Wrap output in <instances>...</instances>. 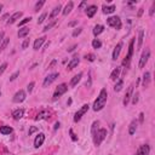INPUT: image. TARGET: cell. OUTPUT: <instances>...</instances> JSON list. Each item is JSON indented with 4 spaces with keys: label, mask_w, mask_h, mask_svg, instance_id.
Wrapping results in <instances>:
<instances>
[{
    "label": "cell",
    "mask_w": 155,
    "mask_h": 155,
    "mask_svg": "<svg viewBox=\"0 0 155 155\" xmlns=\"http://www.w3.org/2000/svg\"><path fill=\"white\" fill-rule=\"evenodd\" d=\"M107 23H108L109 27H113V28L116 29V30H120V29H121V25H122L121 20H120V17H118V16L108 17V18H107Z\"/></svg>",
    "instance_id": "4"
},
{
    "label": "cell",
    "mask_w": 155,
    "mask_h": 155,
    "mask_svg": "<svg viewBox=\"0 0 155 155\" xmlns=\"http://www.w3.org/2000/svg\"><path fill=\"white\" fill-rule=\"evenodd\" d=\"M75 24H76V21H74V22L69 23V27H73V25H75Z\"/></svg>",
    "instance_id": "56"
},
{
    "label": "cell",
    "mask_w": 155,
    "mask_h": 155,
    "mask_svg": "<svg viewBox=\"0 0 155 155\" xmlns=\"http://www.w3.org/2000/svg\"><path fill=\"white\" fill-rule=\"evenodd\" d=\"M36 130H38V128H36V127H34V126H33V127H30V130H29V136H32V133H34Z\"/></svg>",
    "instance_id": "51"
},
{
    "label": "cell",
    "mask_w": 155,
    "mask_h": 155,
    "mask_svg": "<svg viewBox=\"0 0 155 155\" xmlns=\"http://www.w3.org/2000/svg\"><path fill=\"white\" fill-rule=\"evenodd\" d=\"M59 126H61V124H59V122H56V124H55V130L59 128Z\"/></svg>",
    "instance_id": "55"
},
{
    "label": "cell",
    "mask_w": 155,
    "mask_h": 155,
    "mask_svg": "<svg viewBox=\"0 0 155 155\" xmlns=\"http://www.w3.org/2000/svg\"><path fill=\"white\" fill-rule=\"evenodd\" d=\"M103 30H104V27H103L102 24H96L95 27H93L92 33H93V35H95V36H97V35H99L101 33H103Z\"/></svg>",
    "instance_id": "25"
},
{
    "label": "cell",
    "mask_w": 155,
    "mask_h": 155,
    "mask_svg": "<svg viewBox=\"0 0 155 155\" xmlns=\"http://www.w3.org/2000/svg\"><path fill=\"white\" fill-rule=\"evenodd\" d=\"M92 47L93 49H101L102 47L101 40H98V39H93V40H92Z\"/></svg>",
    "instance_id": "33"
},
{
    "label": "cell",
    "mask_w": 155,
    "mask_h": 155,
    "mask_svg": "<svg viewBox=\"0 0 155 155\" xmlns=\"http://www.w3.org/2000/svg\"><path fill=\"white\" fill-rule=\"evenodd\" d=\"M56 63H57V61H56V59H54L52 62L50 63V66H49V69H52V68L55 67V64H56Z\"/></svg>",
    "instance_id": "48"
},
{
    "label": "cell",
    "mask_w": 155,
    "mask_h": 155,
    "mask_svg": "<svg viewBox=\"0 0 155 155\" xmlns=\"http://www.w3.org/2000/svg\"><path fill=\"white\" fill-rule=\"evenodd\" d=\"M18 75H20V72H16V73H14V74H12V75L10 76V81H14V80H16Z\"/></svg>",
    "instance_id": "44"
},
{
    "label": "cell",
    "mask_w": 155,
    "mask_h": 155,
    "mask_svg": "<svg viewBox=\"0 0 155 155\" xmlns=\"http://www.w3.org/2000/svg\"><path fill=\"white\" fill-rule=\"evenodd\" d=\"M29 28H27V27H23V28H21L20 30H18V38H25V36H27L28 34H29Z\"/></svg>",
    "instance_id": "28"
},
{
    "label": "cell",
    "mask_w": 155,
    "mask_h": 155,
    "mask_svg": "<svg viewBox=\"0 0 155 155\" xmlns=\"http://www.w3.org/2000/svg\"><path fill=\"white\" fill-rule=\"evenodd\" d=\"M81 78H83V73L80 72L79 74H76V75L73 78V79L70 80V87H74V86H76V84H78V83H79V81L81 80Z\"/></svg>",
    "instance_id": "24"
},
{
    "label": "cell",
    "mask_w": 155,
    "mask_h": 155,
    "mask_svg": "<svg viewBox=\"0 0 155 155\" xmlns=\"http://www.w3.org/2000/svg\"><path fill=\"white\" fill-rule=\"evenodd\" d=\"M44 142H45V135L44 133H39L35 139H34V147L35 148H39V147H41L44 144Z\"/></svg>",
    "instance_id": "11"
},
{
    "label": "cell",
    "mask_w": 155,
    "mask_h": 155,
    "mask_svg": "<svg viewBox=\"0 0 155 155\" xmlns=\"http://www.w3.org/2000/svg\"><path fill=\"white\" fill-rule=\"evenodd\" d=\"M34 85H35V83H34V81H32V83H30V84H29V85L27 86V91H28L29 93H30V92L33 91V88H34Z\"/></svg>",
    "instance_id": "43"
},
{
    "label": "cell",
    "mask_w": 155,
    "mask_h": 155,
    "mask_svg": "<svg viewBox=\"0 0 155 155\" xmlns=\"http://www.w3.org/2000/svg\"><path fill=\"white\" fill-rule=\"evenodd\" d=\"M9 43H10V38H4L3 43L0 44V52H3V51L6 49V46L9 45Z\"/></svg>",
    "instance_id": "32"
},
{
    "label": "cell",
    "mask_w": 155,
    "mask_h": 155,
    "mask_svg": "<svg viewBox=\"0 0 155 155\" xmlns=\"http://www.w3.org/2000/svg\"><path fill=\"white\" fill-rule=\"evenodd\" d=\"M107 99H108V92H107V90H106V88H102L101 92H99V95H98V97H97V99L93 102L92 109H93L95 112L102 110L103 108H104V106H106Z\"/></svg>",
    "instance_id": "1"
},
{
    "label": "cell",
    "mask_w": 155,
    "mask_h": 155,
    "mask_svg": "<svg viewBox=\"0 0 155 155\" xmlns=\"http://www.w3.org/2000/svg\"><path fill=\"white\" fill-rule=\"evenodd\" d=\"M25 97H27V95H25V91H23V90H20V91H17L14 96V98H12V101H14L15 103H22Z\"/></svg>",
    "instance_id": "10"
},
{
    "label": "cell",
    "mask_w": 155,
    "mask_h": 155,
    "mask_svg": "<svg viewBox=\"0 0 155 155\" xmlns=\"http://www.w3.org/2000/svg\"><path fill=\"white\" fill-rule=\"evenodd\" d=\"M30 20H32V17H25V18H23V20L20 22V27H22V25H24L25 23L30 22Z\"/></svg>",
    "instance_id": "40"
},
{
    "label": "cell",
    "mask_w": 155,
    "mask_h": 155,
    "mask_svg": "<svg viewBox=\"0 0 155 155\" xmlns=\"http://www.w3.org/2000/svg\"><path fill=\"white\" fill-rule=\"evenodd\" d=\"M143 39H144V30L143 29H139L138 32V44H137V51H139L142 49V45H143Z\"/></svg>",
    "instance_id": "18"
},
{
    "label": "cell",
    "mask_w": 155,
    "mask_h": 155,
    "mask_svg": "<svg viewBox=\"0 0 155 155\" xmlns=\"http://www.w3.org/2000/svg\"><path fill=\"white\" fill-rule=\"evenodd\" d=\"M142 14H143V9H139V10H138V14H137V17H141Z\"/></svg>",
    "instance_id": "53"
},
{
    "label": "cell",
    "mask_w": 155,
    "mask_h": 155,
    "mask_svg": "<svg viewBox=\"0 0 155 155\" xmlns=\"http://www.w3.org/2000/svg\"><path fill=\"white\" fill-rule=\"evenodd\" d=\"M107 135H108V132H107L106 128H99V130L96 132V135L92 137L95 146H96V147H99V146L102 144V142L107 138Z\"/></svg>",
    "instance_id": "2"
},
{
    "label": "cell",
    "mask_w": 155,
    "mask_h": 155,
    "mask_svg": "<svg viewBox=\"0 0 155 155\" xmlns=\"http://www.w3.org/2000/svg\"><path fill=\"white\" fill-rule=\"evenodd\" d=\"M45 4V0H40V1H38L36 4H35V7H34V11L35 12H38L39 10H40L41 7H43V5Z\"/></svg>",
    "instance_id": "35"
},
{
    "label": "cell",
    "mask_w": 155,
    "mask_h": 155,
    "mask_svg": "<svg viewBox=\"0 0 155 155\" xmlns=\"http://www.w3.org/2000/svg\"><path fill=\"white\" fill-rule=\"evenodd\" d=\"M122 85H124V80H122V79H119V80H118V83H116V84H115V86H114V91H115V92H119V91H121Z\"/></svg>",
    "instance_id": "31"
},
{
    "label": "cell",
    "mask_w": 155,
    "mask_h": 155,
    "mask_svg": "<svg viewBox=\"0 0 155 155\" xmlns=\"http://www.w3.org/2000/svg\"><path fill=\"white\" fill-rule=\"evenodd\" d=\"M0 97H1V91H0Z\"/></svg>",
    "instance_id": "58"
},
{
    "label": "cell",
    "mask_w": 155,
    "mask_h": 155,
    "mask_svg": "<svg viewBox=\"0 0 155 155\" xmlns=\"http://www.w3.org/2000/svg\"><path fill=\"white\" fill-rule=\"evenodd\" d=\"M143 120H144V114L141 113L139 114V124H143Z\"/></svg>",
    "instance_id": "49"
},
{
    "label": "cell",
    "mask_w": 155,
    "mask_h": 155,
    "mask_svg": "<svg viewBox=\"0 0 155 155\" xmlns=\"http://www.w3.org/2000/svg\"><path fill=\"white\" fill-rule=\"evenodd\" d=\"M98 126H99V121H93V124H92V126H91V135H92V137H93V136L96 135V132L99 130Z\"/></svg>",
    "instance_id": "30"
},
{
    "label": "cell",
    "mask_w": 155,
    "mask_h": 155,
    "mask_svg": "<svg viewBox=\"0 0 155 155\" xmlns=\"http://www.w3.org/2000/svg\"><path fill=\"white\" fill-rule=\"evenodd\" d=\"M6 68H7V63H3L1 66H0V75H1L6 70Z\"/></svg>",
    "instance_id": "41"
},
{
    "label": "cell",
    "mask_w": 155,
    "mask_h": 155,
    "mask_svg": "<svg viewBox=\"0 0 155 155\" xmlns=\"http://www.w3.org/2000/svg\"><path fill=\"white\" fill-rule=\"evenodd\" d=\"M133 49H135V39H131L130 44H128V52H127L125 59L122 61V66L126 67V68L130 66V62H131V59H132V56H133Z\"/></svg>",
    "instance_id": "3"
},
{
    "label": "cell",
    "mask_w": 155,
    "mask_h": 155,
    "mask_svg": "<svg viewBox=\"0 0 155 155\" xmlns=\"http://www.w3.org/2000/svg\"><path fill=\"white\" fill-rule=\"evenodd\" d=\"M56 23H57V21H56V20H54L52 22H50V23H49L47 25H45V28H44L43 30H44V32H47V30H50L51 28L54 27V25H56Z\"/></svg>",
    "instance_id": "34"
},
{
    "label": "cell",
    "mask_w": 155,
    "mask_h": 155,
    "mask_svg": "<svg viewBox=\"0 0 155 155\" xmlns=\"http://www.w3.org/2000/svg\"><path fill=\"white\" fill-rule=\"evenodd\" d=\"M137 126H138V121L137 120H132L130 126H128V135L132 136L136 132V130H137Z\"/></svg>",
    "instance_id": "20"
},
{
    "label": "cell",
    "mask_w": 155,
    "mask_h": 155,
    "mask_svg": "<svg viewBox=\"0 0 155 155\" xmlns=\"http://www.w3.org/2000/svg\"><path fill=\"white\" fill-rule=\"evenodd\" d=\"M102 10H103V14H106V15H110V14H113V12L116 10V7H115V5H110V6L104 5V6L102 7Z\"/></svg>",
    "instance_id": "23"
},
{
    "label": "cell",
    "mask_w": 155,
    "mask_h": 155,
    "mask_svg": "<svg viewBox=\"0 0 155 155\" xmlns=\"http://www.w3.org/2000/svg\"><path fill=\"white\" fill-rule=\"evenodd\" d=\"M138 97H139V93L138 92H136L135 95H132V104H137L138 103Z\"/></svg>",
    "instance_id": "37"
},
{
    "label": "cell",
    "mask_w": 155,
    "mask_h": 155,
    "mask_svg": "<svg viewBox=\"0 0 155 155\" xmlns=\"http://www.w3.org/2000/svg\"><path fill=\"white\" fill-rule=\"evenodd\" d=\"M121 49H122V41H120L118 45L114 47V51H113V59L114 61L118 59V57H119V55L121 52Z\"/></svg>",
    "instance_id": "16"
},
{
    "label": "cell",
    "mask_w": 155,
    "mask_h": 155,
    "mask_svg": "<svg viewBox=\"0 0 155 155\" xmlns=\"http://www.w3.org/2000/svg\"><path fill=\"white\" fill-rule=\"evenodd\" d=\"M90 109V106L88 104H84L79 110H78L76 113H75V115H74V122H78V121H80L81 120V118L83 116L87 113V110Z\"/></svg>",
    "instance_id": "6"
},
{
    "label": "cell",
    "mask_w": 155,
    "mask_h": 155,
    "mask_svg": "<svg viewBox=\"0 0 155 155\" xmlns=\"http://www.w3.org/2000/svg\"><path fill=\"white\" fill-rule=\"evenodd\" d=\"M81 32H83V28H76V29H75V30L73 32V34H72V35H73V36L75 38V36H78V35H79V34H80Z\"/></svg>",
    "instance_id": "42"
},
{
    "label": "cell",
    "mask_w": 155,
    "mask_h": 155,
    "mask_svg": "<svg viewBox=\"0 0 155 155\" xmlns=\"http://www.w3.org/2000/svg\"><path fill=\"white\" fill-rule=\"evenodd\" d=\"M68 91V85L67 84H59L58 86H57V88L55 90V92H54V101H56V99H58L62 95H64Z\"/></svg>",
    "instance_id": "5"
},
{
    "label": "cell",
    "mask_w": 155,
    "mask_h": 155,
    "mask_svg": "<svg viewBox=\"0 0 155 155\" xmlns=\"http://www.w3.org/2000/svg\"><path fill=\"white\" fill-rule=\"evenodd\" d=\"M45 40H46V38H45V36H41V38H38L36 40L34 41V45H33L34 50H35V51H38L39 49H41V46H43V44L45 43Z\"/></svg>",
    "instance_id": "17"
},
{
    "label": "cell",
    "mask_w": 155,
    "mask_h": 155,
    "mask_svg": "<svg viewBox=\"0 0 155 155\" xmlns=\"http://www.w3.org/2000/svg\"><path fill=\"white\" fill-rule=\"evenodd\" d=\"M69 133H70V137H72V139H73V141H78V137L75 136V133L73 132V130H72V128L69 130Z\"/></svg>",
    "instance_id": "47"
},
{
    "label": "cell",
    "mask_w": 155,
    "mask_h": 155,
    "mask_svg": "<svg viewBox=\"0 0 155 155\" xmlns=\"http://www.w3.org/2000/svg\"><path fill=\"white\" fill-rule=\"evenodd\" d=\"M12 132V127L10 126H0V133L1 135H10Z\"/></svg>",
    "instance_id": "29"
},
{
    "label": "cell",
    "mask_w": 155,
    "mask_h": 155,
    "mask_svg": "<svg viewBox=\"0 0 155 155\" xmlns=\"http://www.w3.org/2000/svg\"><path fill=\"white\" fill-rule=\"evenodd\" d=\"M154 11H155V1L153 3V5H151L150 10H149V15H150V16H153V15H154Z\"/></svg>",
    "instance_id": "46"
},
{
    "label": "cell",
    "mask_w": 155,
    "mask_h": 155,
    "mask_svg": "<svg viewBox=\"0 0 155 155\" xmlns=\"http://www.w3.org/2000/svg\"><path fill=\"white\" fill-rule=\"evenodd\" d=\"M61 10H62V5H61V4H58L57 6H55V7H54V10H52V12L50 14L49 18H50V20H54V18H55V17L59 14V12H61Z\"/></svg>",
    "instance_id": "19"
},
{
    "label": "cell",
    "mask_w": 155,
    "mask_h": 155,
    "mask_svg": "<svg viewBox=\"0 0 155 155\" xmlns=\"http://www.w3.org/2000/svg\"><path fill=\"white\" fill-rule=\"evenodd\" d=\"M22 15H23V14H22V11H17V12H15V14L10 17V20H9L6 23H7V24H14L15 22H17V21L22 17Z\"/></svg>",
    "instance_id": "14"
},
{
    "label": "cell",
    "mask_w": 155,
    "mask_h": 155,
    "mask_svg": "<svg viewBox=\"0 0 155 155\" xmlns=\"http://www.w3.org/2000/svg\"><path fill=\"white\" fill-rule=\"evenodd\" d=\"M59 76L58 73H52V74H49L45 79H44V83H43V87H49L51 84H52L57 78Z\"/></svg>",
    "instance_id": "8"
},
{
    "label": "cell",
    "mask_w": 155,
    "mask_h": 155,
    "mask_svg": "<svg viewBox=\"0 0 155 155\" xmlns=\"http://www.w3.org/2000/svg\"><path fill=\"white\" fill-rule=\"evenodd\" d=\"M73 7H74V3H73V1H69V3L66 5V7H64V10H63V15L67 16L68 14H70L72 10H73Z\"/></svg>",
    "instance_id": "26"
},
{
    "label": "cell",
    "mask_w": 155,
    "mask_h": 155,
    "mask_svg": "<svg viewBox=\"0 0 155 155\" xmlns=\"http://www.w3.org/2000/svg\"><path fill=\"white\" fill-rule=\"evenodd\" d=\"M85 6H87V3H86V1H81L80 5H79V9H83V7H85Z\"/></svg>",
    "instance_id": "52"
},
{
    "label": "cell",
    "mask_w": 155,
    "mask_h": 155,
    "mask_svg": "<svg viewBox=\"0 0 155 155\" xmlns=\"http://www.w3.org/2000/svg\"><path fill=\"white\" fill-rule=\"evenodd\" d=\"M28 46H29V39H25V40L23 41V44H22V49H23V50H25Z\"/></svg>",
    "instance_id": "45"
},
{
    "label": "cell",
    "mask_w": 155,
    "mask_h": 155,
    "mask_svg": "<svg viewBox=\"0 0 155 155\" xmlns=\"http://www.w3.org/2000/svg\"><path fill=\"white\" fill-rule=\"evenodd\" d=\"M46 16H47V14H46V12H44V14H41V16L39 17V20H38V24H41V23L45 21Z\"/></svg>",
    "instance_id": "38"
},
{
    "label": "cell",
    "mask_w": 155,
    "mask_h": 155,
    "mask_svg": "<svg viewBox=\"0 0 155 155\" xmlns=\"http://www.w3.org/2000/svg\"><path fill=\"white\" fill-rule=\"evenodd\" d=\"M23 114H24V109H16L15 112H12V116H14L15 120H20L23 118Z\"/></svg>",
    "instance_id": "21"
},
{
    "label": "cell",
    "mask_w": 155,
    "mask_h": 155,
    "mask_svg": "<svg viewBox=\"0 0 155 155\" xmlns=\"http://www.w3.org/2000/svg\"><path fill=\"white\" fill-rule=\"evenodd\" d=\"M96 12H97V6L96 5H90V6L86 7V15H87L88 18H92Z\"/></svg>",
    "instance_id": "15"
},
{
    "label": "cell",
    "mask_w": 155,
    "mask_h": 155,
    "mask_svg": "<svg viewBox=\"0 0 155 155\" xmlns=\"http://www.w3.org/2000/svg\"><path fill=\"white\" fill-rule=\"evenodd\" d=\"M149 151H150V147L148 144H143L138 148L136 155H149Z\"/></svg>",
    "instance_id": "13"
},
{
    "label": "cell",
    "mask_w": 155,
    "mask_h": 155,
    "mask_svg": "<svg viewBox=\"0 0 155 155\" xmlns=\"http://www.w3.org/2000/svg\"><path fill=\"white\" fill-rule=\"evenodd\" d=\"M85 58H86L87 61H90V62H93V61L96 59V56H95L93 54H88V55L85 56Z\"/></svg>",
    "instance_id": "39"
},
{
    "label": "cell",
    "mask_w": 155,
    "mask_h": 155,
    "mask_svg": "<svg viewBox=\"0 0 155 155\" xmlns=\"http://www.w3.org/2000/svg\"><path fill=\"white\" fill-rule=\"evenodd\" d=\"M79 63H80V58H79V56H74L70 61H69V63H68V69L69 70H72V69H74L75 67H78L79 66Z\"/></svg>",
    "instance_id": "12"
},
{
    "label": "cell",
    "mask_w": 155,
    "mask_h": 155,
    "mask_svg": "<svg viewBox=\"0 0 155 155\" xmlns=\"http://www.w3.org/2000/svg\"><path fill=\"white\" fill-rule=\"evenodd\" d=\"M75 47H76V45H74V46H72L70 49H68V52H72V51H74V50H75Z\"/></svg>",
    "instance_id": "54"
},
{
    "label": "cell",
    "mask_w": 155,
    "mask_h": 155,
    "mask_svg": "<svg viewBox=\"0 0 155 155\" xmlns=\"http://www.w3.org/2000/svg\"><path fill=\"white\" fill-rule=\"evenodd\" d=\"M4 38H5V33H4V32H0V44L3 43V40H4Z\"/></svg>",
    "instance_id": "50"
},
{
    "label": "cell",
    "mask_w": 155,
    "mask_h": 155,
    "mask_svg": "<svg viewBox=\"0 0 155 155\" xmlns=\"http://www.w3.org/2000/svg\"><path fill=\"white\" fill-rule=\"evenodd\" d=\"M1 10H3V4H0V12H1Z\"/></svg>",
    "instance_id": "57"
},
{
    "label": "cell",
    "mask_w": 155,
    "mask_h": 155,
    "mask_svg": "<svg viewBox=\"0 0 155 155\" xmlns=\"http://www.w3.org/2000/svg\"><path fill=\"white\" fill-rule=\"evenodd\" d=\"M120 72H121V68L120 67H116L113 72H112V74H110V79L112 80H116L119 78V75H120Z\"/></svg>",
    "instance_id": "27"
},
{
    "label": "cell",
    "mask_w": 155,
    "mask_h": 155,
    "mask_svg": "<svg viewBox=\"0 0 155 155\" xmlns=\"http://www.w3.org/2000/svg\"><path fill=\"white\" fill-rule=\"evenodd\" d=\"M46 114H47V112H46V110H43L40 114H38V116L35 118V120H41V119H44Z\"/></svg>",
    "instance_id": "36"
},
{
    "label": "cell",
    "mask_w": 155,
    "mask_h": 155,
    "mask_svg": "<svg viewBox=\"0 0 155 155\" xmlns=\"http://www.w3.org/2000/svg\"><path fill=\"white\" fill-rule=\"evenodd\" d=\"M132 93H133V84L128 86L127 91H126V93H125V96H124L122 104H124L125 107H127V104L130 103V99H131V97H132Z\"/></svg>",
    "instance_id": "9"
},
{
    "label": "cell",
    "mask_w": 155,
    "mask_h": 155,
    "mask_svg": "<svg viewBox=\"0 0 155 155\" xmlns=\"http://www.w3.org/2000/svg\"><path fill=\"white\" fill-rule=\"evenodd\" d=\"M150 79H151V78H150V73H149V72H146V73L143 74V83H142V84H143V87H144V88H147V87L149 86Z\"/></svg>",
    "instance_id": "22"
},
{
    "label": "cell",
    "mask_w": 155,
    "mask_h": 155,
    "mask_svg": "<svg viewBox=\"0 0 155 155\" xmlns=\"http://www.w3.org/2000/svg\"><path fill=\"white\" fill-rule=\"evenodd\" d=\"M149 57H150V50H149V49H146V50L143 51V54H142V56H141L139 64H138V67H139L141 69L146 67V64H147V62H148Z\"/></svg>",
    "instance_id": "7"
}]
</instances>
